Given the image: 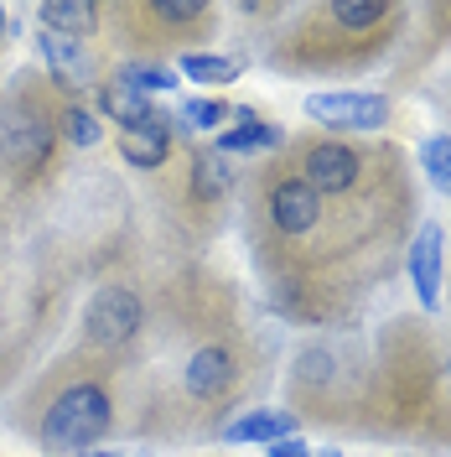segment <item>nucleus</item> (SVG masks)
Returning <instances> with one entry per match:
<instances>
[{
  "label": "nucleus",
  "instance_id": "nucleus-1",
  "mask_svg": "<svg viewBox=\"0 0 451 457\" xmlns=\"http://www.w3.org/2000/svg\"><path fill=\"white\" fill-rule=\"evenodd\" d=\"M104 431H110V395H104L99 385H68V390L53 400L47 421H42V436H47V442H57V447H68V453H78V457H84Z\"/></svg>",
  "mask_w": 451,
  "mask_h": 457
},
{
  "label": "nucleus",
  "instance_id": "nucleus-2",
  "mask_svg": "<svg viewBox=\"0 0 451 457\" xmlns=\"http://www.w3.org/2000/svg\"><path fill=\"white\" fill-rule=\"evenodd\" d=\"M84 322H88V338L99 343V348H119V343L141 328V296H135L130 286H104V291L88 302Z\"/></svg>",
  "mask_w": 451,
  "mask_h": 457
},
{
  "label": "nucleus",
  "instance_id": "nucleus-3",
  "mask_svg": "<svg viewBox=\"0 0 451 457\" xmlns=\"http://www.w3.org/2000/svg\"><path fill=\"white\" fill-rule=\"evenodd\" d=\"M307 114L332 130H379L390 120V99H379V94H311Z\"/></svg>",
  "mask_w": 451,
  "mask_h": 457
},
{
  "label": "nucleus",
  "instance_id": "nucleus-4",
  "mask_svg": "<svg viewBox=\"0 0 451 457\" xmlns=\"http://www.w3.org/2000/svg\"><path fill=\"white\" fill-rule=\"evenodd\" d=\"M358 182V151L327 141L307 151V187L311 193H348Z\"/></svg>",
  "mask_w": 451,
  "mask_h": 457
},
{
  "label": "nucleus",
  "instance_id": "nucleus-5",
  "mask_svg": "<svg viewBox=\"0 0 451 457\" xmlns=\"http://www.w3.org/2000/svg\"><path fill=\"white\" fill-rule=\"evenodd\" d=\"M410 281L421 291V307H441V224H421L410 245Z\"/></svg>",
  "mask_w": 451,
  "mask_h": 457
},
{
  "label": "nucleus",
  "instance_id": "nucleus-6",
  "mask_svg": "<svg viewBox=\"0 0 451 457\" xmlns=\"http://www.w3.org/2000/svg\"><path fill=\"white\" fill-rule=\"evenodd\" d=\"M270 213H275V224L285 234H307L322 219V193H311L301 177H285V182H275V193H270Z\"/></svg>",
  "mask_w": 451,
  "mask_h": 457
},
{
  "label": "nucleus",
  "instance_id": "nucleus-7",
  "mask_svg": "<svg viewBox=\"0 0 451 457\" xmlns=\"http://www.w3.org/2000/svg\"><path fill=\"white\" fill-rule=\"evenodd\" d=\"M37 47H42V62L53 68L57 84H73V88H88V84H94V57H88L84 42H73V37H57V31H42V37H37Z\"/></svg>",
  "mask_w": 451,
  "mask_h": 457
},
{
  "label": "nucleus",
  "instance_id": "nucleus-8",
  "mask_svg": "<svg viewBox=\"0 0 451 457\" xmlns=\"http://www.w3.org/2000/svg\"><path fill=\"white\" fill-rule=\"evenodd\" d=\"M167 151H171V130H167V120L161 114H151V120H141V125H130V130H119V156L130 162V167H161L167 162Z\"/></svg>",
  "mask_w": 451,
  "mask_h": 457
},
{
  "label": "nucleus",
  "instance_id": "nucleus-9",
  "mask_svg": "<svg viewBox=\"0 0 451 457\" xmlns=\"http://www.w3.org/2000/svg\"><path fill=\"white\" fill-rule=\"evenodd\" d=\"M228 379H234V359H228L224 343H208L193 353V364H187V390L198 400H213L228 390Z\"/></svg>",
  "mask_w": 451,
  "mask_h": 457
},
{
  "label": "nucleus",
  "instance_id": "nucleus-10",
  "mask_svg": "<svg viewBox=\"0 0 451 457\" xmlns=\"http://www.w3.org/2000/svg\"><path fill=\"white\" fill-rule=\"evenodd\" d=\"M224 436L228 442H285V436H296V416L291 411H250V416L228 421Z\"/></svg>",
  "mask_w": 451,
  "mask_h": 457
},
{
  "label": "nucleus",
  "instance_id": "nucleus-11",
  "mask_svg": "<svg viewBox=\"0 0 451 457\" xmlns=\"http://www.w3.org/2000/svg\"><path fill=\"white\" fill-rule=\"evenodd\" d=\"M37 21L42 31H57V37H88L94 21H99V5H88V0H47L42 11H37Z\"/></svg>",
  "mask_w": 451,
  "mask_h": 457
},
{
  "label": "nucleus",
  "instance_id": "nucleus-12",
  "mask_svg": "<svg viewBox=\"0 0 451 457\" xmlns=\"http://www.w3.org/2000/svg\"><path fill=\"white\" fill-rule=\"evenodd\" d=\"M0 151H5L11 162H37V156H47V125L31 120V114H11V120L0 125Z\"/></svg>",
  "mask_w": 451,
  "mask_h": 457
},
{
  "label": "nucleus",
  "instance_id": "nucleus-13",
  "mask_svg": "<svg viewBox=\"0 0 451 457\" xmlns=\"http://www.w3.org/2000/svg\"><path fill=\"white\" fill-rule=\"evenodd\" d=\"M281 145V130L265 125L254 110H239V125L218 136V156H239V151H275Z\"/></svg>",
  "mask_w": 451,
  "mask_h": 457
},
{
  "label": "nucleus",
  "instance_id": "nucleus-14",
  "mask_svg": "<svg viewBox=\"0 0 451 457\" xmlns=\"http://www.w3.org/2000/svg\"><path fill=\"white\" fill-rule=\"evenodd\" d=\"M99 110L110 114V120H119L125 130L156 114V110H151V99H145V94H135V88H119V84H104V88H99Z\"/></svg>",
  "mask_w": 451,
  "mask_h": 457
},
{
  "label": "nucleus",
  "instance_id": "nucleus-15",
  "mask_svg": "<svg viewBox=\"0 0 451 457\" xmlns=\"http://www.w3.org/2000/svg\"><path fill=\"white\" fill-rule=\"evenodd\" d=\"M182 73H187V79H198V84L224 88V84L239 79V62H234V57H218V53H187V57H182Z\"/></svg>",
  "mask_w": 451,
  "mask_h": 457
},
{
  "label": "nucleus",
  "instance_id": "nucleus-16",
  "mask_svg": "<svg viewBox=\"0 0 451 457\" xmlns=\"http://www.w3.org/2000/svg\"><path fill=\"white\" fill-rule=\"evenodd\" d=\"M110 84L135 88V94H161V88H171L176 79H171V68H161V62H119V73H114Z\"/></svg>",
  "mask_w": 451,
  "mask_h": 457
},
{
  "label": "nucleus",
  "instance_id": "nucleus-17",
  "mask_svg": "<svg viewBox=\"0 0 451 457\" xmlns=\"http://www.w3.org/2000/svg\"><path fill=\"white\" fill-rule=\"evenodd\" d=\"M228 182H234V167H228V156H198V167H193V193L198 198H218L228 193Z\"/></svg>",
  "mask_w": 451,
  "mask_h": 457
},
{
  "label": "nucleus",
  "instance_id": "nucleus-18",
  "mask_svg": "<svg viewBox=\"0 0 451 457\" xmlns=\"http://www.w3.org/2000/svg\"><path fill=\"white\" fill-rule=\"evenodd\" d=\"M421 167L441 193H451V136H430L421 145Z\"/></svg>",
  "mask_w": 451,
  "mask_h": 457
},
{
  "label": "nucleus",
  "instance_id": "nucleus-19",
  "mask_svg": "<svg viewBox=\"0 0 451 457\" xmlns=\"http://www.w3.org/2000/svg\"><path fill=\"white\" fill-rule=\"evenodd\" d=\"M182 120L198 125V130H218L228 120V104H218V99H187V104H182Z\"/></svg>",
  "mask_w": 451,
  "mask_h": 457
},
{
  "label": "nucleus",
  "instance_id": "nucleus-20",
  "mask_svg": "<svg viewBox=\"0 0 451 457\" xmlns=\"http://www.w3.org/2000/svg\"><path fill=\"white\" fill-rule=\"evenodd\" d=\"M62 130H68V141H78V145L99 141V120H94L88 110H68L62 114Z\"/></svg>",
  "mask_w": 451,
  "mask_h": 457
},
{
  "label": "nucleus",
  "instance_id": "nucleus-21",
  "mask_svg": "<svg viewBox=\"0 0 451 457\" xmlns=\"http://www.w3.org/2000/svg\"><path fill=\"white\" fill-rule=\"evenodd\" d=\"M156 16H161V21H202L208 5H202V0H161Z\"/></svg>",
  "mask_w": 451,
  "mask_h": 457
},
{
  "label": "nucleus",
  "instance_id": "nucleus-22",
  "mask_svg": "<svg viewBox=\"0 0 451 457\" xmlns=\"http://www.w3.org/2000/svg\"><path fill=\"white\" fill-rule=\"evenodd\" d=\"M332 16H338L342 27H373L384 16V5H332Z\"/></svg>",
  "mask_w": 451,
  "mask_h": 457
},
{
  "label": "nucleus",
  "instance_id": "nucleus-23",
  "mask_svg": "<svg viewBox=\"0 0 451 457\" xmlns=\"http://www.w3.org/2000/svg\"><path fill=\"white\" fill-rule=\"evenodd\" d=\"M270 457H311V447L301 436H285V442H270Z\"/></svg>",
  "mask_w": 451,
  "mask_h": 457
},
{
  "label": "nucleus",
  "instance_id": "nucleus-24",
  "mask_svg": "<svg viewBox=\"0 0 451 457\" xmlns=\"http://www.w3.org/2000/svg\"><path fill=\"white\" fill-rule=\"evenodd\" d=\"M311 457H342V453H311Z\"/></svg>",
  "mask_w": 451,
  "mask_h": 457
},
{
  "label": "nucleus",
  "instance_id": "nucleus-25",
  "mask_svg": "<svg viewBox=\"0 0 451 457\" xmlns=\"http://www.w3.org/2000/svg\"><path fill=\"white\" fill-rule=\"evenodd\" d=\"M0 37H5V11H0Z\"/></svg>",
  "mask_w": 451,
  "mask_h": 457
},
{
  "label": "nucleus",
  "instance_id": "nucleus-26",
  "mask_svg": "<svg viewBox=\"0 0 451 457\" xmlns=\"http://www.w3.org/2000/svg\"><path fill=\"white\" fill-rule=\"evenodd\" d=\"M84 457H114V453H84Z\"/></svg>",
  "mask_w": 451,
  "mask_h": 457
}]
</instances>
